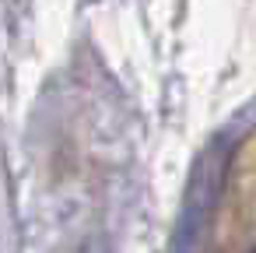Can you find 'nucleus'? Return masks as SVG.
<instances>
[{
  "label": "nucleus",
  "mask_w": 256,
  "mask_h": 253,
  "mask_svg": "<svg viewBox=\"0 0 256 253\" xmlns=\"http://www.w3.org/2000/svg\"><path fill=\"white\" fill-rule=\"evenodd\" d=\"M252 253H256V249H252Z\"/></svg>",
  "instance_id": "obj_1"
}]
</instances>
